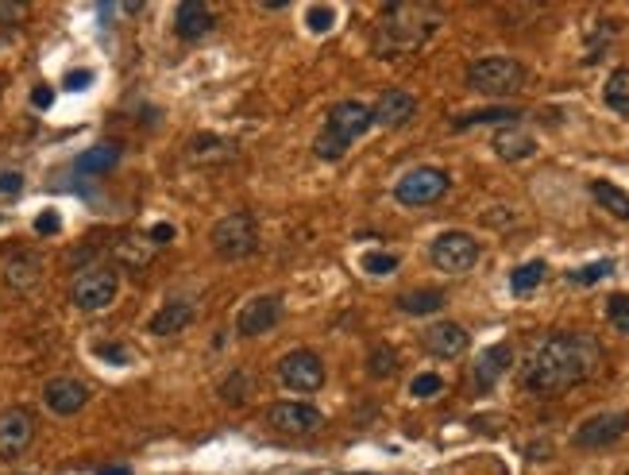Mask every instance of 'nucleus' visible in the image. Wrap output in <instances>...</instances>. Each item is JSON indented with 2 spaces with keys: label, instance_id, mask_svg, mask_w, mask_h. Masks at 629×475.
<instances>
[{
  "label": "nucleus",
  "instance_id": "obj_25",
  "mask_svg": "<svg viewBox=\"0 0 629 475\" xmlns=\"http://www.w3.org/2000/svg\"><path fill=\"white\" fill-rule=\"evenodd\" d=\"M116 163H120V143H101V147H93V151H85L78 158V171L81 174H104V171H112Z\"/></svg>",
  "mask_w": 629,
  "mask_h": 475
},
{
  "label": "nucleus",
  "instance_id": "obj_12",
  "mask_svg": "<svg viewBox=\"0 0 629 475\" xmlns=\"http://www.w3.org/2000/svg\"><path fill=\"white\" fill-rule=\"evenodd\" d=\"M31 441H35V418H31V410H24V406L4 410V414H0V456L4 460L24 456Z\"/></svg>",
  "mask_w": 629,
  "mask_h": 475
},
{
  "label": "nucleus",
  "instance_id": "obj_22",
  "mask_svg": "<svg viewBox=\"0 0 629 475\" xmlns=\"http://www.w3.org/2000/svg\"><path fill=\"white\" fill-rule=\"evenodd\" d=\"M189 321H194V305L189 302H166L163 310L151 317L147 329H151V336H174V333H182Z\"/></svg>",
  "mask_w": 629,
  "mask_h": 475
},
{
  "label": "nucleus",
  "instance_id": "obj_18",
  "mask_svg": "<svg viewBox=\"0 0 629 475\" xmlns=\"http://www.w3.org/2000/svg\"><path fill=\"white\" fill-rule=\"evenodd\" d=\"M506 367H514V348H510L506 341L502 344H490L483 356H479V364H475V383L479 390H490L498 383V379L506 375Z\"/></svg>",
  "mask_w": 629,
  "mask_h": 475
},
{
  "label": "nucleus",
  "instance_id": "obj_20",
  "mask_svg": "<svg viewBox=\"0 0 629 475\" xmlns=\"http://www.w3.org/2000/svg\"><path fill=\"white\" fill-rule=\"evenodd\" d=\"M39 279H42V259L35 251H19V256L4 263V282L12 290H31V287H39Z\"/></svg>",
  "mask_w": 629,
  "mask_h": 475
},
{
  "label": "nucleus",
  "instance_id": "obj_23",
  "mask_svg": "<svg viewBox=\"0 0 629 475\" xmlns=\"http://www.w3.org/2000/svg\"><path fill=\"white\" fill-rule=\"evenodd\" d=\"M591 197H594V202H599L610 217H617V220H629V194H625L622 186L602 182V178H599V182H591Z\"/></svg>",
  "mask_w": 629,
  "mask_h": 475
},
{
  "label": "nucleus",
  "instance_id": "obj_4",
  "mask_svg": "<svg viewBox=\"0 0 629 475\" xmlns=\"http://www.w3.org/2000/svg\"><path fill=\"white\" fill-rule=\"evenodd\" d=\"M467 86L483 97H514L525 86V66L510 55H487L467 66Z\"/></svg>",
  "mask_w": 629,
  "mask_h": 475
},
{
  "label": "nucleus",
  "instance_id": "obj_7",
  "mask_svg": "<svg viewBox=\"0 0 629 475\" xmlns=\"http://www.w3.org/2000/svg\"><path fill=\"white\" fill-rule=\"evenodd\" d=\"M279 383L294 395H313V390L325 387V364L317 352L309 348H297V352H286L279 360Z\"/></svg>",
  "mask_w": 629,
  "mask_h": 475
},
{
  "label": "nucleus",
  "instance_id": "obj_41",
  "mask_svg": "<svg viewBox=\"0 0 629 475\" xmlns=\"http://www.w3.org/2000/svg\"><path fill=\"white\" fill-rule=\"evenodd\" d=\"M151 240H155V244H166V240H174V225H155V228H151Z\"/></svg>",
  "mask_w": 629,
  "mask_h": 475
},
{
  "label": "nucleus",
  "instance_id": "obj_11",
  "mask_svg": "<svg viewBox=\"0 0 629 475\" xmlns=\"http://www.w3.org/2000/svg\"><path fill=\"white\" fill-rule=\"evenodd\" d=\"M625 429H629V414H625V410L594 414V418H587L579 429L571 433V445L575 448H606V445H614L617 437H625Z\"/></svg>",
  "mask_w": 629,
  "mask_h": 475
},
{
  "label": "nucleus",
  "instance_id": "obj_10",
  "mask_svg": "<svg viewBox=\"0 0 629 475\" xmlns=\"http://www.w3.org/2000/svg\"><path fill=\"white\" fill-rule=\"evenodd\" d=\"M266 425L286 437H313L325 429V414L309 402H274L266 406Z\"/></svg>",
  "mask_w": 629,
  "mask_h": 475
},
{
  "label": "nucleus",
  "instance_id": "obj_30",
  "mask_svg": "<svg viewBox=\"0 0 629 475\" xmlns=\"http://www.w3.org/2000/svg\"><path fill=\"white\" fill-rule=\"evenodd\" d=\"M518 109H483V112H467L460 120H452V128H475V124H506V120H518Z\"/></svg>",
  "mask_w": 629,
  "mask_h": 475
},
{
  "label": "nucleus",
  "instance_id": "obj_37",
  "mask_svg": "<svg viewBox=\"0 0 629 475\" xmlns=\"http://www.w3.org/2000/svg\"><path fill=\"white\" fill-rule=\"evenodd\" d=\"M58 225H62V220H58V213H42V217L35 220V232H39V236H55V232H58Z\"/></svg>",
  "mask_w": 629,
  "mask_h": 475
},
{
  "label": "nucleus",
  "instance_id": "obj_31",
  "mask_svg": "<svg viewBox=\"0 0 629 475\" xmlns=\"http://www.w3.org/2000/svg\"><path fill=\"white\" fill-rule=\"evenodd\" d=\"M606 321H610L617 333L629 336V294H614V298H606Z\"/></svg>",
  "mask_w": 629,
  "mask_h": 475
},
{
  "label": "nucleus",
  "instance_id": "obj_42",
  "mask_svg": "<svg viewBox=\"0 0 629 475\" xmlns=\"http://www.w3.org/2000/svg\"><path fill=\"white\" fill-rule=\"evenodd\" d=\"M19 182H24L19 174H4V178H0V194H16Z\"/></svg>",
  "mask_w": 629,
  "mask_h": 475
},
{
  "label": "nucleus",
  "instance_id": "obj_24",
  "mask_svg": "<svg viewBox=\"0 0 629 475\" xmlns=\"http://www.w3.org/2000/svg\"><path fill=\"white\" fill-rule=\"evenodd\" d=\"M398 310L410 313V317H429V313H441L444 310V294L441 290H410L398 298Z\"/></svg>",
  "mask_w": 629,
  "mask_h": 475
},
{
  "label": "nucleus",
  "instance_id": "obj_35",
  "mask_svg": "<svg viewBox=\"0 0 629 475\" xmlns=\"http://www.w3.org/2000/svg\"><path fill=\"white\" fill-rule=\"evenodd\" d=\"M410 390H413V398H433V395H441V390H444V379L433 375V372H425V375L413 379Z\"/></svg>",
  "mask_w": 629,
  "mask_h": 475
},
{
  "label": "nucleus",
  "instance_id": "obj_13",
  "mask_svg": "<svg viewBox=\"0 0 629 475\" xmlns=\"http://www.w3.org/2000/svg\"><path fill=\"white\" fill-rule=\"evenodd\" d=\"M85 402H89V387L78 383V379H70V375H58V379H50V383L42 387V406H47L50 414H58V418L81 414Z\"/></svg>",
  "mask_w": 629,
  "mask_h": 475
},
{
  "label": "nucleus",
  "instance_id": "obj_8",
  "mask_svg": "<svg viewBox=\"0 0 629 475\" xmlns=\"http://www.w3.org/2000/svg\"><path fill=\"white\" fill-rule=\"evenodd\" d=\"M448 186H452V178H448L441 166H418V171L402 174L398 182H394V197H398L402 205H433L448 194Z\"/></svg>",
  "mask_w": 629,
  "mask_h": 475
},
{
  "label": "nucleus",
  "instance_id": "obj_32",
  "mask_svg": "<svg viewBox=\"0 0 629 475\" xmlns=\"http://www.w3.org/2000/svg\"><path fill=\"white\" fill-rule=\"evenodd\" d=\"M614 271V263L610 259H599V263H591V267H579V271H571L568 279L575 282V287H594L599 279H606V274Z\"/></svg>",
  "mask_w": 629,
  "mask_h": 475
},
{
  "label": "nucleus",
  "instance_id": "obj_33",
  "mask_svg": "<svg viewBox=\"0 0 629 475\" xmlns=\"http://www.w3.org/2000/svg\"><path fill=\"white\" fill-rule=\"evenodd\" d=\"M364 271L367 274H394V271H398V256H390V251H367V256H364Z\"/></svg>",
  "mask_w": 629,
  "mask_h": 475
},
{
  "label": "nucleus",
  "instance_id": "obj_6",
  "mask_svg": "<svg viewBox=\"0 0 629 475\" xmlns=\"http://www.w3.org/2000/svg\"><path fill=\"white\" fill-rule=\"evenodd\" d=\"M255 248H259V228H255L251 213H232L217 220V228H212V251L220 259H228V263L248 259L255 256Z\"/></svg>",
  "mask_w": 629,
  "mask_h": 475
},
{
  "label": "nucleus",
  "instance_id": "obj_40",
  "mask_svg": "<svg viewBox=\"0 0 629 475\" xmlns=\"http://www.w3.org/2000/svg\"><path fill=\"white\" fill-rule=\"evenodd\" d=\"M50 101H55V93H50L47 86H39L35 93H31V104H35V109H50Z\"/></svg>",
  "mask_w": 629,
  "mask_h": 475
},
{
  "label": "nucleus",
  "instance_id": "obj_36",
  "mask_svg": "<svg viewBox=\"0 0 629 475\" xmlns=\"http://www.w3.org/2000/svg\"><path fill=\"white\" fill-rule=\"evenodd\" d=\"M24 16H27V8H24V4H12V0H0V24H8V27H12V24H19Z\"/></svg>",
  "mask_w": 629,
  "mask_h": 475
},
{
  "label": "nucleus",
  "instance_id": "obj_5",
  "mask_svg": "<svg viewBox=\"0 0 629 475\" xmlns=\"http://www.w3.org/2000/svg\"><path fill=\"white\" fill-rule=\"evenodd\" d=\"M120 294V274L116 267H85L78 279L70 282V302L78 305L81 313H101L109 310Z\"/></svg>",
  "mask_w": 629,
  "mask_h": 475
},
{
  "label": "nucleus",
  "instance_id": "obj_1",
  "mask_svg": "<svg viewBox=\"0 0 629 475\" xmlns=\"http://www.w3.org/2000/svg\"><path fill=\"white\" fill-rule=\"evenodd\" d=\"M602 360V348L587 333H552L545 336L521 367V383L533 395H564L583 383Z\"/></svg>",
  "mask_w": 629,
  "mask_h": 475
},
{
  "label": "nucleus",
  "instance_id": "obj_2",
  "mask_svg": "<svg viewBox=\"0 0 629 475\" xmlns=\"http://www.w3.org/2000/svg\"><path fill=\"white\" fill-rule=\"evenodd\" d=\"M436 24H441V12L429 4H387L375 27V55L379 58L410 55V50L429 43Z\"/></svg>",
  "mask_w": 629,
  "mask_h": 475
},
{
  "label": "nucleus",
  "instance_id": "obj_28",
  "mask_svg": "<svg viewBox=\"0 0 629 475\" xmlns=\"http://www.w3.org/2000/svg\"><path fill=\"white\" fill-rule=\"evenodd\" d=\"M251 387H255V383H251V375L243 372V367H236V372H232V375L220 383V398H224L228 406H248Z\"/></svg>",
  "mask_w": 629,
  "mask_h": 475
},
{
  "label": "nucleus",
  "instance_id": "obj_34",
  "mask_svg": "<svg viewBox=\"0 0 629 475\" xmlns=\"http://www.w3.org/2000/svg\"><path fill=\"white\" fill-rule=\"evenodd\" d=\"M333 19H336V12H333L328 4H313V8L305 12V27L317 31V35H325V31L333 27Z\"/></svg>",
  "mask_w": 629,
  "mask_h": 475
},
{
  "label": "nucleus",
  "instance_id": "obj_21",
  "mask_svg": "<svg viewBox=\"0 0 629 475\" xmlns=\"http://www.w3.org/2000/svg\"><path fill=\"white\" fill-rule=\"evenodd\" d=\"M186 151H189V163L212 166V163H228V158H236L240 147L232 140H220V135H194Z\"/></svg>",
  "mask_w": 629,
  "mask_h": 475
},
{
  "label": "nucleus",
  "instance_id": "obj_9",
  "mask_svg": "<svg viewBox=\"0 0 629 475\" xmlns=\"http://www.w3.org/2000/svg\"><path fill=\"white\" fill-rule=\"evenodd\" d=\"M433 267L444 274H467L479 263V240L467 232H441L429 248Z\"/></svg>",
  "mask_w": 629,
  "mask_h": 475
},
{
  "label": "nucleus",
  "instance_id": "obj_26",
  "mask_svg": "<svg viewBox=\"0 0 629 475\" xmlns=\"http://www.w3.org/2000/svg\"><path fill=\"white\" fill-rule=\"evenodd\" d=\"M602 101L606 109L617 116H629V70H614L602 86Z\"/></svg>",
  "mask_w": 629,
  "mask_h": 475
},
{
  "label": "nucleus",
  "instance_id": "obj_19",
  "mask_svg": "<svg viewBox=\"0 0 629 475\" xmlns=\"http://www.w3.org/2000/svg\"><path fill=\"white\" fill-rule=\"evenodd\" d=\"M490 147H495V155L506 158V163H521V158H533V155H537V140H533L525 128H518V124H510V128L495 132Z\"/></svg>",
  "mask_w": 629,
  "mask_h": 475
},
{
  "label": "nucleus",
  "instance_id": "obj_17",
  "mask_svg": "<svg viewBox=\"0 0 629 475\" xmlns=\"http://www.w3.org/2000/svg\"><path fill=\"white\" fill-rule=\"evenodd\" d=\"M212 24H217V16H212V8L205 0H182L174 12V35L186 39V43H194V39H205Z\"/></svg>",
  "mask_w": 629,
  "mask_h": 475
},
{
  "label": "nucleus",
  "instance_id": "obj_16",
  "mask_svg": "<svg viewBox=\"0 0 629 475\" xmlns=\"http://www.w3.org/2000/svg\"><path fill=\"white\" fill-rule=\"evenodd\" d=\"M421 344H425V352L429 356H436V360H456V356L467 352L472 336H467V329L464 325H456V321H436L433 329L421 336Z\"/></svg>",
  "mask_w": 629,
  "mask_h": 475
},
{
  "label": "nucleus",
  "instance_id": "obj_29",
  "mask_svg": "<svg viewBox=\"0 0 629 475\" xmlns=\"http://www.w3.org/2000/svg\"><path fill=\"white\" fill-rule=\"evenodd\" d=\"M367 372H371V379H390L394 372H398V352H394L390 344L371 348V356H367Z\"/></svg>",
  "mask_w": 629,
  "mask_h": 475
},
{
  "label": "nucleus",
  "instance_id": "obj_3",
  "mask_svg": "<svg viewBox=\"0 0 629 475\" xmlns=\"http://www.w3.org/2000/svg\"><path fill=\"white\" fill-rule=\"evenodd\" d=\"M371 128V109L359 101H336L328 109V124L321 128V135L313 140V155L325 158V163H336L344 158V151Z\"/></svg>",
  "mask_w": 629,
  "mask_h": 475
},
{
  "label": "nucleus",
  "instance_id": "obj_27",
  "mask_svg": "<svg viewBox=\"0 0 629 475\" xmlns=\"http://www.w3.org/2000/svg\"><path fill=\"white\" fill-rule=\"evenodd\" d=\"M545 274H548V267H545V259H533V263H521V267L510 274V290L514 294H529V290H537L541 282H545Z\"/></svg>",
  "mask_w": 629,
  "mask_h": 475
},
{
  "label": "nucleus",
  "instance_id": "obj_14",
  "mask_svg": "<svg viewBox=\"0 0 629 475\" xmlns=\"http://www.w3.org/2000/svg\"><path fill=\"white\" fill-rule=\"evenodd\" d=\"M282 321V298L274 294H263V298H251L236 317V333L240 336H263L271 333L274 325Z\"/></svg>",
  "mask_w": 629,
  "mask_h": 475
},
{
  "label": "nucleus",
  "instance_id": "obj_38",
  "mask_svg": "<svg viewBox=\"0 0 629 475\" xmlns=\"http://www.w3.org/2000/svg\"><path fill=\"white\" fill-rule=\"evenodd\" d=\"M97 356L101 360H112V364H127V352L120 344H97Z\"/></svg>",
  "mask_w": 629,
  "mask_h": 475
},
{
  "label": "nucleus",
  "instance_id": "obj_15",
  "mask_svg": "<svg viewBox=\"0 0 629 475\" xmlns=\"http://www.w3.org/2000/svg\"><path fill=\"white\" fill-rule=\"evenodd\" d=\"M413 112H418V97H413V93L387 89L375 101V109H371V124H379V128H406L413 120Z\"/></svg>",
  "mask_w": 629,
  "mask_h": 475
},
{
  "label": "nucleus",
  "instance_id": "obj_39",
  "mask_svg": "<svg viewBox=\"0 0 629 475\" xmlns=\"http://www.w3.org/2000/svg\"><path fill=\"white\" fill-rule=\"evenodd\" d=\"M89 81H93V73H89V70H70V73H66V89H73V93L85 89Z\"/></svg>",
  "mask_w": 629,
  "mask_h": 475
}]
</instances>
